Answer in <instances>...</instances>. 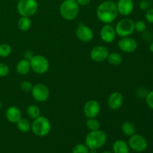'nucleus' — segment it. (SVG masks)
Returning <instances> with one entry per match:
<instances>
[{
	"instance_id": "c85d7f7f",
	"label": "nucleus",
	"mask_w": 153,
	"mask_h": 153,
	"mask_svg": "<svg viewBox=\"0 0 153 153\" xmlns=\"http://www.w3.org/2000/svg\"><path fill=\"white\" fill-rule=\"evenodd\" d=\"M10 73V68L4 63H0V78L7 76Z\"/></svg>"
},
{
	"instance_id": "6e6552de",
	"label": "nucleus",
	"mask_w": 153,
	"mask_h": 153,
	"mask_svg": "<svg viewBox=\"0 0 153 153\" xmlns=\"http://www.w3.org/2000/svg\"><path fill=\"white\" fill-rule=\"evenodd\" d=\"M31 96L34 100L39 102H44L48 100L50 95V91L46 85L42 83H37L33 85L31 91Z\"/></svg>"
},
{
	"instance_id": "f704fd0d",
	"label": "nucleus",
	"mask_w": 153,
	"mask_h": 153,
	"mask_svg": "<svg viewBox=\"0 0 153 153\" xmlns=\"http://www.w3.org/2000/svg\"><path fill=\"white\" fill-rule=\"evenodd\" d=\"M34 53H33L31 51L28 50V51H26V52H25V59L28 60V61H29V60L31 59L33 56H34Z\"/></svg>"
},
{
	"instance_id": "473e14b6",
	"label": "nucleus",
	"mask_w": 153,
	"mask_h": 153,
	"mask_svg": "<svg viewBox=\"0 0 153 153\" xmlns=\"http://www.w3.org/2000/svg\"><path fill=\"white\" fill-rule=\"evenodd\" d=\"M139 7L142 10H147L148 7H149V3L146 0H141L139 4Z\"/></svg>"
},
{
	"instance_id": "4be33fe9",
	"label": "nucleus",
	"mask_w": 153,
	"mask_h": 153,
	"mask_svg": "<svg viewBox=\"0 0 153 153\" xmlns=\"http://www.w3.org/2000/svg\"><path fill=\"white\" fill-rule=\"evenodd\" d=\"M108 62L113 66H119L123 63V57L120 54L117 52H109L107 58Z\"/></svg>"
},
{
	"instance_id": "f3484780",
	"label": "nucleus",
	"mask_w": 153,
	"mask_h": 153,
	"mask_svg": "<svg viewBox=\"0 0 153 153\" xmlns=\"http://www.w3.org/2000/svg\"><path fill=\"white\" fill-rule=\"evenodd\" d=\"M5 117L9 123H16L22 118V113L16 106H10L6 110Z\"/></svg>"
},
{
	"instance_id": "72a5a7b5",
	"label": "nucleus",
	"mask_w": 153,
	"mask_h": 153,
	"mask_svg": "<svg viewBox=\"0 0 153 153\" xmlns=\"http://www.w3.org/2000/svg\"><path fill=\"white\" fill-rule=\"evenodd\" d=\"M79 6H86L90 4L91 0H76Z\"/></svg>"
},
{
	"instance_id": "9b49d317",
	"label": "nucleus",
	"mask_w": 153,
	"mask_h": 153,
	"mask_svg": "<svg viewBox=\"0 0 153 153\" xmlns=\"http://www.w3.org/2000/svg\"><path fill=\"white\" fill-rule=\"evenodd\" d=\"M76 34L77 38L83 43H89L94 38V31L88 25L81 22L76 29Z\"/></svg>"
},
{
	"instance_id": "9d476101",
	"label": "nucleus",
	"mask_w": 153,
	"mask_h": 153,
	"mask_svg": "<svg viewBox=\"0 0 153 153\" xmlns=\"http://www.w3.org/2000/svg\"><path fill=\"white\" fill-rule=\"evenodd\" d=\"M101 111V106L97 100H88L83 107V113L87 118H97Z\"/></svg>"
},
{
	"instance_id": "6ab92c4d",
	"label": "nucleus",
	"mask_w": 153,
	"mask_h": 153,
	"mask_svg": "<svg viewBox=\"0 0 153 153\" xmlns=\"http://www.w3.org/2000/svg\"><path fill=\"white\" fill-rule=\"evenodd\" d=\"M113 153H130L128 143L123 140H115L113 144Z\"/></svg>"
},
{
	"instance_id": "393cba45",
	"label": "nucleus",
	"mask_w": 153,
	"mask_h": 153,
	"mask_svg": "<svg viewBox=\"0 0 153 153\" xmlns=\"http://www.w3.org/2000/svg\"><path fill=\"white\" fill-rule=\"evenodd\" d=\"M86 126L90 131H96L100 129L101 124L97 118H88L86 120Z\"/></svg>"
},
{
	"instance_id": "a878e982",
	"label": "nucleus",
	"mask_w": 153,
	"mask_h": 153,
	"mask_svg": "<svg viewBox=\"0 0 153 153\" xmlns=\"http://www.w3.org/2000/svg\"><path fill=\"white\" fill-rule=\"evenodd\" d=\"M11 46L7 43H1L0 44V57L6 58L11 54Z\"/></svg>"
},
{
	"instance_id": "aec40b11",
	"label": "nucleus",
	"mask_w": 153,
	"mask_h": 153,
	"mask_svg": "<svg viewBox=\"0 0 153 153\" xmlns=\"http://www.w3.org/2000/svg\"><path fill=\"white\" fill-rule=\"evenodd\" d=\"M121 131L123 134H125L126 136L131 137L136 133V127L132 123L126 121V122H124L121 126Z\"/></svg>"
},
{
	"instance_id": "b1692460",
	"label": "nucleus",
	"mask_w": 153,
	"mask_h": 153,
	"mask_svg": "<svg viewBox=\"0 0 153 153\" xmlns=\"http://www.w3.org/2000/svg\"><path fill=\"white\" fill-rule=\"evenodd\" d=\"M26 113L27 115H28L31 119L34 120L40 116L41 110H40V108L37 105H31L28 106V108H27Z\"/></svg>"
},
{
	"instance_id": "dca6fc26",
	"label": "nucleus",
	"mask_w": 153,
	"mask_h": 153,
	"mask_svg": "<svg viewBox=\"0 0 153 153\" xmlns=\"http://www.w3.org/2000/svg\"><path fill=\"white\" fill-rule=\"evenodd\" d=\"M117 4L118 13L122 16H128L134 10V1L133 0H118Z\"/></svg>"
},
{
	"instance_id": "f03ea898",
	"label": "nucleus",
	"mask_w": 153,
	"mask_h": 153,
	"mask_svg": "<svg viewBox=\"0 0 153 153\" xmlns=\"http://www.w3.org/2000/svg\"><path fill=\"white\" fill-rule=\"evenodd\" d=\"M107 134L102 130L91 131L85 137V143L90 149L97 150L104 146L107 142Z\"/></svg>"
},
{
	"instance_id": "c9c22d12",
	"label": "nucleus",
	"mask_w": 153,
	"mask_h": 153,
	"mask_svg": "<svg viewBox=\"0 0 153 153\" xmlns=\"http://www.w3.org/2000/svg\"><path fill=\"white\" fill-rule=\"evenodd\" d=\"M149 49V51H150L151 52H152V53H153V42H152V43H150Z\"/></svg>"
},
{
	"instance_id": "58836bf2",
	"label": "nucleus",
	"mask_w": 153,
	"mask_h": 153,
	"mask_svg": "<svg viewBox=\"0 0 153 153\" xmlns=\"http://www.w3.org/2000/svg\"><path fill=\"white\" fill-rule=\"evenodd\" d=\"M62 1H64V0H62Z\"/></svg>"
},
{
	"instance_id": "412c9836",
	"label": "nucleus",
	"mask_w": 153,
	"mask_h": 153,
	"mask_svg": "<svg viewBox=\"0 0 153 153\" xmlns=\"http://www.w3.org/2000/svg\"><path fill=\"white\" fill-rule=\"evenodd\" d=\"M17 26L20 31H28L31 27V19H30V17H27V16H20V18L18 19Z\"/></svg>"
},
{
	"instance_id": "c756f323",
	"label": "nucleus",
	"mask_w": 153,
	"mask_h": 153,
	"mask_svg": "<svg viewBox=\"0 0 153 153\" xmlns=\"http://www.w3.org/2000/svg\"><path fill=\"white\" fill-rule=\"evenodd\" d=\"M33 88V85L30 81H22L20 84V88L25 92H30Z\"/></svg>"
},
{
	"instance_id": "e433bc0d",
	"label": "nucleus",
	"mask_w": 153,
	"mask_h": 153,
	"mask_svg": "<svg viewBox=\"0 0 153 153\" xmlns=\"http://www.w3.org/2000/svg\"><path fill=\"white\" fill-rule=\"evenodd\" d=\"M102 153H113V152H110V151H104V152H102Z\"/></svg>"
},
{
	"instance_id": "4c0bfd02",
	"label": "nucleus",
	"mask_w": 153,
	"mask_h": 153,
	"mask_svg": "<svg viewBox=\"0 0 153 153\" xmlns=\"http://www.w3.org/2000/svg\"><path fill=\"white\" fill-rule=\"evenodd\" d=\"M1 107H2V102L0 101V108H1Z\"/></svg>"
},
{
	"instance_id": "bb28decb",
	"label": "nucleus",
	"mask_w": 153,
	"mask_h": 153,
	"mask_svg": "<svg viewBox=\"0 0 153 153\" xmlns=\"http://www.w3.org/2000/svg\"><path fill=\"white\" fill-rule=\"evenodd\" d=\"M90 149L84 143H78L73 147V153H89Z\"/></svg>"
},
{
	"instance_id": "20e7f679",
	"label": "nucleus",
	"mask_w": 153,
	"mask_h": 153,
	"mask_svg": "<svg viewBox=\"0 0 153 153\" xmlns=\"http://www.w3.org/2000/svg\"><path fill=\"white\" fill-rule=\"evenodd\" d=\"M51 128L52 126L49 119L46 117L40 115V117L34 120L31 123V130L34 135L43 137L49 134L51 131Z\"/></svg>"
},
{
	"instance_id": "5701e85b",
	"label": "nucleus",
	"mask_w": 153,
	"mask_h": 153,
	"mask_svg": "<svg viewBox=\"0 0 153 153\" xmlns=\"http://www.w3.org/2000/svg\"><path fill=\"white\" fill-rule=\"evenodd\" d=\"M16 127L18 130L22 133H26L31 130V123L29 120L25 118H21L17 123H16Z\"/></svg>"
},
{
	"instance_id": "2eb2a0df",
	"label": "nucleus",
	"mask_w": 153,
	"mask_h": 153,
	"mask_svg": "<svg viewBox=\"0 0 153 153\" xmlns=\"http://www.w3.org/2000/svg\"><path fill=\"white\" fill-rule=\"evenodd\" d=\"M123 96L118 91L111 93L108 99V105L111 110H118L123 105Z\"/></svg>"
},
{
	"instance_id": "f257e3e1",
	"label": "nucleus",
	"mask_w": 153,
	"mask_h": 153,
	"mask_svg": "<svg viewBox=\"0 0 153 153\" xmlns=\"http://www.w3.org/2000/svg\"><path fill=\"white\" fill-rule=\"evenodd\" d=\"M118 10L117 4L113 1L107 0L99 4L97 9V16L100 22L104 24H110L117 19Z\"/></svg>"
},
{
	"instance_id": "423d86ee",
	"label": "nucleus",
	"mask_w": 153,
	"mask_h": 153,
	"mask_svg": "<svg viewBox=\"0 0 153 153\" xmlns=\"http://www.w3.org/2000/svg\"><path fill=\"white\" fill-rule=\"evenodd\" d=\"M114 29L116 34L119 37H129L134 31V22L130 18H123L118 21Z\"/></svg>"
},
{
	"instance_id": "cd10ccee",
	"label": "nucleus",
	"mask_w": 153,
	"mask_h": 153,
	"mask_svg": "<svg viewBox=\"0 0 153 153\" xmlns=\"http://www.w3.org/2000/svg\"><path fill=\"white\" fill-rule=\"evenodd\" d=\"M146 28V24L143 20H137L134 22V31L137 32H143Z\"/></svg>"
},
{
	"instance_id": "4468645a",
	"label": "nucleus",
	"mask_w": 153,
	"mask_h": 153,
	"mask_svg": "<svg viewBox=\"0 0 153 153\" xmlns=\"http://www.w3.org/2000/svg\"><path fill=\"white\" fill-rule=\"evenodd\" d=\"M116 31L111 24H105L100 30V38L106 43H111L116 38Z\"/></svg>"
},
{
	"instance_id": "7ed1b4c3",
	"label": "nucleus",
	"mask_w": 153,
	"mask_h": 153,
	"mask_svg": "<svg viewBox=\"0 0 153 153\" xmlns=\"http://www.w3.org/2000/svg\"><path fill=\"white\" fill-rule=\"evenodd\" d=\"M60 14L64 19L73 20L79 13V5L76 0H64L59 7Z\"/></svg>"
},
{
	"instance_id": "a211bd4d",
	"label": "nucleus",
	"mask_w": 153,
	"mask_h": 153,
	"mask_svg": "<svg viewBox=\"0 0 153 153\" xmlns=\"http://www.w3.org/2000/svg\"><path fill=\"white\" fill-rule=\"evenodd\" d=\"M31 64H30V61L28 60L25 59H21L20 61H18L16 66V70L19 75H26L31 71Z\"/></svg>"
},
{
	"instance_id": "0eeeda50",
	"label": "nucleus",
	"mask_w": 153,
	"mask_h": 153,
	"mask_svg": "<svg viewBox=\"0 0 153 153\" xmlns=\"http://www.w3.org/2000/svg\"><path fill=\"white\" fill-rule=\"evenodd\" d=\"M29 61L31 70L37 74H45L49 70V62L43 55H34Z\"/></svg>"
},
{
	"instance_id": "2f4dec72",
	"label": "nucleus",
	"mask_w": 153,
	"mask_h": 153,
	"mask_svg": "<svg viewBox=\"0 0 153 153\" xmlns=\"http://www.w3.org/2000/svg\"><path fill=\"white\" fill-rule=\"evenodd\" d=\"M145 19L147 22L153 24V8H150L146 10V13H145Z\"/></svg>"
},
{
	"instance_id": "39448f33",
	"label": "nucleus",
	"mask_w": 153,
	"mask_h": 153,
	"mask_svg": "<svg viewBox=\"0 0 153 153\" xmlns=\"http://www.w3.org/2000/svg\"><path fill=\"white\" fill-rule=\"evenodd\" d=\"M38 3L36 0H19L16 4V10L21 16L30 17L38 10Z\"/></svg>"
},
{
	"instance_id": "1a4fd4ad",
	"label": "nucleus",
	"mask_w": 153,
	"mask_h": 153,
	"mask_svg": "<svg viewBox=\"0 0 153 153\" xmlns=\"http://www.w3.org/2000/svg\"><path fill=\"white\" fill-rule=\"evenodd\" d=\"M128 144L129 148L137 152H143L147 149L148 142L143 136L138 134H134L129 137Z\"/></svg>"
},
{
	"instance_id": "ddd939ff",
	"label": "nucleus",
	"mask_w": 153,
	"mask_h": 153,
	"mask_svg": "<svg viewBox=\"0 0 153 153\" xmlns=\"http://www.w3.org/2000/svg\"><path fill=\"white\" fill-rule=\"evenodd\" d=\"M109 51L105 46H97L91 49L90 52V57L91 60L95 62H102L107 60Z\"/></svg>"
},
{
	"instance_id": "f8f14e48",
	"label": "nucleus",
	"mask_w": 153,
	"mask_h": 153,
	"mask_svg": "<svg viewBox=\"0 0 153 153\" xmlns=\"http://www.w3.org/2000/svg\"><path fill=\"white\" fill-rule=\"evenodd\" d=\"M118 47L125 53H133L137 49V43L134 38L129 37H121L118 41Z\"/></svg>"
},
{
	"instance_id": "7c9ffc66",
	"label": "nucleus",
	"mask_w": 153,
	"mask_h": 153,
	"mask_svg": "<svg viewBox=\"0 0 153 153\" xmlns=\"http://www.w3.org/2000/svg\"><path fill=\"white\" fill-rule=\"evenodd\" d=\"M146 103L149 108L153 110V90L146 94Z\"/></svg>"
}]
</instances>
